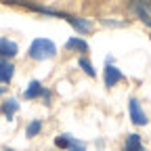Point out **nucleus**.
<instances>
[{
  "label": "nucleus",
  "instance_id": "obj_1",
  "mask_svg": "<svg viewBox=\"0 0 151 151\" xmlns=\"http://www.w3.org/2000/svg\"><path fill=\"white\" fill-rule=\"evenodd\" d=\"M32 59L36 61H44V59H52L57 55V46L52 40L48 38H36V40L29 44V52H27Z\"/></svg>",
  "mask_w": 151,
  "mask_h": 151
},
{
  "label": "nucleus",
  "instance_id": "obj_2",
  "mask_svg": "<svg viewBox=\"0 0 151 151\" xmlns=\"http://www.w3.org/2000/svg\"><path fill=\"white\" fill-rule=\"evenodd\" d=\"M4 4H15V6H23L27 11H34V13H42V15H50V17H61V19H67L69 13H63V11H55V9H48V6H42V4H36L32 0H2Z\"/></svg>",
  "mask_w": 151,
  "mask_h": 151
},
{
  "label": "nucleus",
  "instance_id": "obj_3",
  "mask_svg": "<svg viewBox=\"0 0 151 151\" xmlns=\"http://www.w3.org/2000/svg\"><path fill=\"white\" fill-rule=\"evenodd\" d=\"M128 113H130V122H132V124H137V126H147V124H149L147 113L143 111L139 99H134V97L128 101Z\"/></svg>",
  "mask_w": 151,
  "mask_h": 151
},
{
  "label": "nucleus",
  "instance_id": "obj_4",
  "mask_svg": "<svg viewBox=\"0 0 151 151\" xmlns=\"http://www.w3.org/2000/svg\"><path fill=\"white\" fill-rule=\"evenodd\" d=\"M103 80H105V86H107V88H113L120 80H124L122 71H120L116 65H111L109 59H107V65H105V69H103Z\"/></svg>",
  "mask_w": 151,
  "mask_h": 151
},
{
  "label": "nucleus",
  "instance_id": "obj_5",
  "mask_svg": "<svg viewBox=\"0 0 151 151\" xmlns=\"http://www.w3.org/2000/svg\"><path fill=\"white\" fill-rule=\"evenodd\" d=\"M23 97H25V99H38V97H42V99L48 103V101H50V92H48L40 82H38V80H32L29 86H27L25 92H23Z\"/></svg>",
  "mask_w": 151,
  "mask_h": 151
},
{
  "label": "nucleus",
  "instance_id": "obj_6",
  "mask_svg": "<svg viewBox=\"0 0 151 151\" xmlns=\"http://www.w3.org/2000/svg\"><path fill=\"white\" fill-rule=\"evenodd\" d=\"M65 21L76 29V32H80V34H90L92 32V23L88 21V19H82V17H73V15H67Z\"/></svg>",
  "mask_w": 151,
  "mask_h": 151
},
{
  "label": "nucleus",
  "instance_id": "obj_7",
  "mask_svg": "<svg viewBox=\"0 0 151 151\" xmlns=\"http://www.w3.org/2000/svg\"><path fill=\"white\" fill-rule=\"evenodd\" d=\"M17 44L9 38H0V59H13L17 55Z\"/></svg>",
  "mask_w": 151,
  "mask_h": 151
},
{
  "label": "nucleus",
  "instance_id": "obj_8",
  "mask_svg": "<svg viewBox=\"0 0 151 151\" xmlns=\"http://www.w3.org/2000/svg\"><path fill=\"white\" fill-rule=\"evenodd\" d=\"M65 48H67V50H76V52H88L86 40H82V38H78V36L69 38V40L65 42Z\"/></svg>",
  "mask_w": 151,
  "mask_h": 151
},
{
  "label": "nucleus",
  "instance_id": "obj_9",
  "mask_svg": "<svg viewBox=\"0 0 151 151\" xmlns=\"http://www.w3.org/2000/svg\"><path fill=\"white\" fill-rule=\"evenodd\" d=\"M124 151H145L143 141H141V134H128V137H126Z\"/></svg>",
  "mask_w": 151,
  "mask_h": 151
},
{
  "label": "nucleus",
  "instance_id": "obj_10",
  "mask_svg": "<svg viewBox=\"0 0 151 151\" xmlns=\"http://www.w3.org/2000/svg\"><path fill=\"white\" fill-rule=\"evenodd\" d=\"M13 73H15V67H13V63H9L6 59H0V82H11V78H13Z\"/></svg>",
  "mask_w": 151,
  "mask_h": 151
},
{
  "label": "nucleus",
  "instance_id": "obj_11",
  "mask_svg": "<svg viewBox=\"0 0 151 151\" xmlns=\"http://www.w3.org/2000/svg\"><path fill=\"white\" fill-rule=\"evenodd\" d=\"M19 111V103L15 101V99H6L4 103H2V113L9 118V120H13V116Z\"/></svg>",
  "mask_w": 151,
  "mask_h": 151
},
{
  "label": "nucleus",
  "instance_id": "obj_12",
  "mask_svg": "<svg viewBox=\"0 0 151 151\" xmlns=\"http://www.w3.org/2000/svg\"><path fill=\"white\" fill-rule=\"evenodd\" d=\"M40 130H42V122H40V120H34V122H29L27 128H25V137H27V139H34Z\"/></svg>",
  "mask_w": 151,
  "mask_h": 151
},
{
  "label": "nucleus",
  "instance_id": "obj_13",
  "mask_svg": "<svg viewBox=\"0 0 151 151\" xmlns=\"http://www.w3.org/2000/svg\"><path fill=\"white\" fill-rule=\"evenodd\" d=\"M128 6H130V11H134V9H143V11L151 13V0H130Z\"/></svg>",
  "mask_w": 151,
  "mask_h": 151
},
{
  "label": "nucleus",
  "instance_id": "obj_14",
  "mask_svg": "<svg viewBox=\"0 0 151 151\" xmlns=\"http://www.w3.org/2000/svg\"><path fill=\"white\" fill-rule=\"evenodd\" d=\"M78 65H80V69H84V71L90 76V78H94V76H97V71H94V67H92V63L86 59V57H80V59H78Z\"/></svg>",
  "mask_w": 151,
  "mask_h": 151
},
{
  "label": "nucleus",
  "instance_id": "obj_15",
  "mask_svg": "<svg viewBox=\"0 0 151 151\" xmlns=\"http://www.w3.org/2000/svg\"><path fill=\"white\" fill-rule=\"evenodd\" d=\"M67 149H69V151H86V145L80 143L78 139H73V137L69 134V145H67Z\"/></svg>",
  "mask_w": 151,
  "mask_h": 151
},
{
  "label": "nucleus",
  "instance_id": "obj_16",
  "mask_svg": "<svg viewBox=\"0 0 151 151\" xmlns=\"http://www.w3.org/2000/svg\"><path fill=\"white\" fill-rule=\"evenodd\" d=\"M132 13H134V15H137V17L141 19V21H143L145 25H149V27H151V15H149L147 11H143V9H134Z\"/></svg>",
  "mask_w": 151,
  "mask_h": 151
},
{
  "label": "nucleus",
  "instance_id": "obj_17",
  "mask_svg": "<svg viewBox=\"0 0 151 151\" xmlns=\"http://www.w3.org/2000/svg\"><path fill=\"white\" fill-rule=\"evenodd\" d=\"M55 145L59 147V149H67V145H69V134H59L55 139Z\"/></svg>",
  "mask_w": 151,
  "mask_h": 151
},
{
  "label": "nucleus",
  "instance_id": "obj_18",
  "mask_svg": "<svg viewBox=\"0 0 151 151\" xmlns=\"http://www.w3.org/2000/svg\"><path fill=\"white\" fill-rule=\"evenodd\" d=\"M103 23H105V25H116V27H124V25H128L126 21H109V19H103Z\"/></svg>",
  "mask_w": 151,
  "mask_h": 151
},
{
  "label": "nucleus",
  "instance_id": "obj_19",
  "mask_svg": "<svg viewBox=\"0 0 151 151\" xmlns=\"http://www.w3.org/2000/svg\"><path fill=\"white\" fill-rule=\"evenodd\" d=\"M2 92H4V86H0V94H2Z\"/></svg>",
  "mask_w": 151,
  "mask_h": 151
},
{
  "label": "nucleus",
  "instance_id": "obj_20",
  "mask_svg": "<svg viewBox=\"0 0 151 151\" xmlns=\"http://www.w3.org/2000/svg\"><path fill=\"white\" fill-rule=\"evenodd\" d=\"M4 151H13V149H9V147H6V149H4Z\"/></svg>",
  "mask_w": 151,
  "mask_h": 151
}]
</instances>
